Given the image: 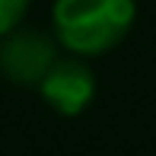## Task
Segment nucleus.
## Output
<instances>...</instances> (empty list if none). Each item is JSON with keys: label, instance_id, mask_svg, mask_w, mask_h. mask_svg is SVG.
I'll list each match as a JSON object with an SVG mask.
<instances>
[{"label": "nucleus", "instance_id": "nucleus-1", "mask_svg": "<svg viewBox=\"0 0 156 156\" xmlns=\"http://www.w3.org/2000/svg\"><path fill=\"white\" fill-rule=\"evenodd\" d=\"M58 41L76 58H99L131 32L137 0H54Z\"/></svg>", "mask_w": 156, "mask_h": 156}, {"label": "nucleus", "instance_id": "nucleus-2", "mask_svg": "<svg viewBox=\"0 0 156 156\" xmlns=\"http://www.w3.org/2000/svg\"><path fill=\"white\" fill-rule=\"evenodd\" d=\"M54 61L58 45L38 29H13L0 41V73L16 86H38Z\"/></svg>", "mask_w": 156, "mask_h": 156}, {"label": "nucleus", "instance_id": "nucleus-3", "mask_svg": "<svg viewBox=\"0 0 156 156\" xmlns=\"http://www.w3.org/2000/svg\"><path fill=\"white\" fill-rule=\"evenodd\" d=\"M38 93L58 115L76 118L89 108L96 96V76L80 58H58L45 73V80L38 83Z\"/></svg>", "mask_w": 156, "mask_h": 156}, {"label": "nucleus", "instance_id": "nucleus-4", "mask_svg": "<svg viewBox=\"0 0 156 156\" xmlns=\"http://www.w3.org/2000/svg\"><path fill=\"white\" fill-rule=\"evenodd\" d=\"M26 10H29V0H0V38L23 23Z\"/></svg>", "mask_w": 156, "mask_h": 156}]
</instances>
